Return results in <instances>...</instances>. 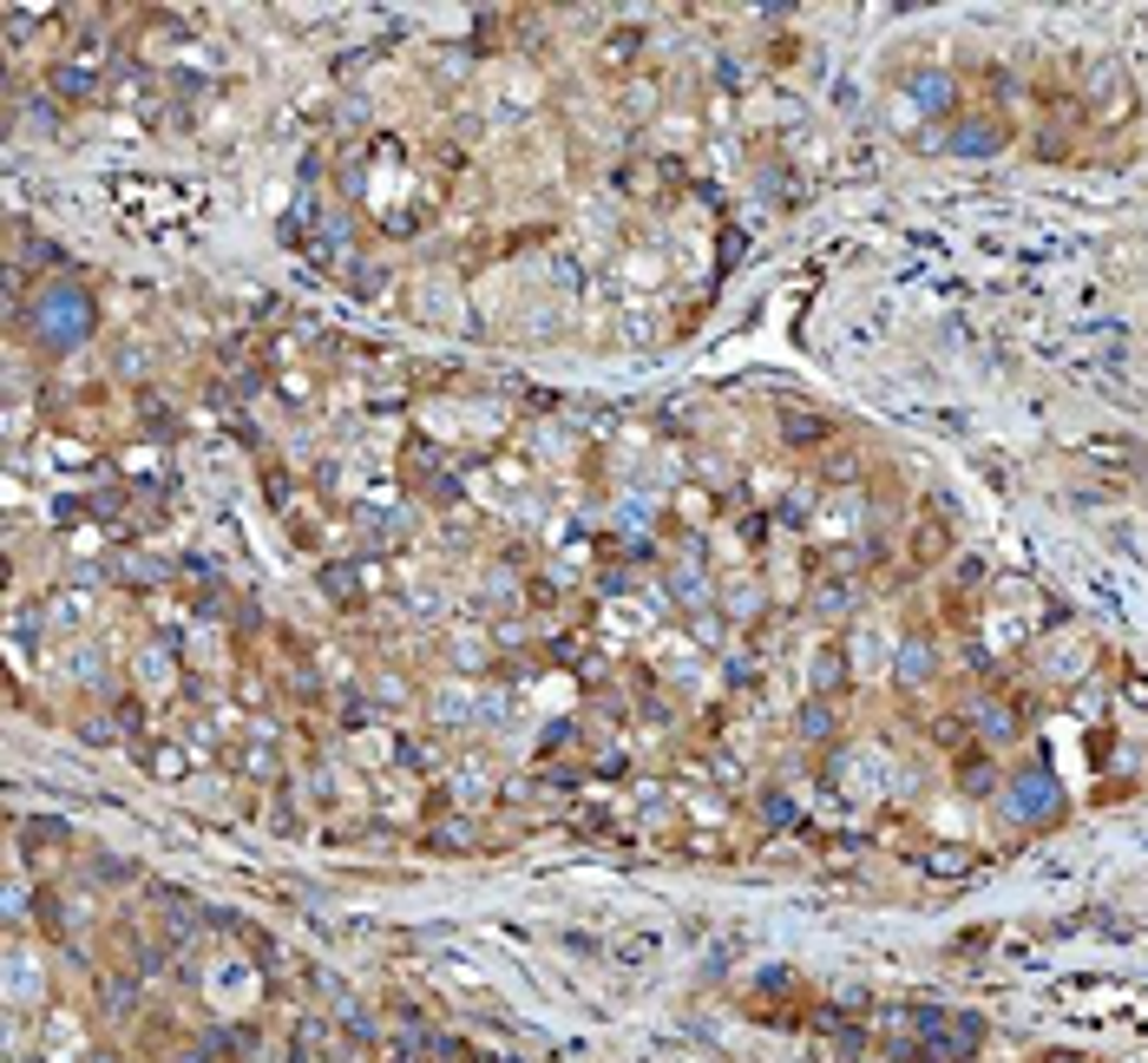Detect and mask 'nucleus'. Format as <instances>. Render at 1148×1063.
Segmentation results:
<instances>
[{
  "label": "nucleus",
  "mask_w": 1148,
  "mask_h": 1063,
  "mask_svg": "<svg viewBox=\"0 0 1148 1063\" xmlns=\"http://www.w3.org/2000/svg\"><path fill=\"white\" fill-rule=\"evenodd\" d=\"M801 728H807V735H828V728H834V716H828V709H820V703H814V709L801 716Z\"/></svg>",
  "instance_id": "10"
},
{
  "label": "nucleus",
  "mask_w": 1148,
  "mask_h": 1063,
  "mask_svg": "<svg viewBox=\"0 0 1148 1063\" xmlns=\"http://www.w3.org/2000/svg\"><path fill=\"white\" fill-rule=\"evenodd\" d=\"M998 138H1004L998 125H965V132H958V145H965V151H998Z\"/></svg>",
  "instance_id": "7"
},
{
  "label": "nucleus",
  "mask_w": 1148,
  "mask_h": 1063,
  "mask_svg": "<svg viewBox=\"0 0 1148 1063\" xmlns=\"http://www.w3.org/2000/svg\"><path fill=\"white\" fill-rule=\"evenodd\" d=\"M1011 814H1017V821H1050V814H1056V781L1030 768V775L1011 788Z\"/></svg>",
  "instance_id": "3"
},
{
  "label": "nucleus",
  "mask_w": 1148,
  "mask_h": 1063,
  "mask_svg": "<svg viewBox=\"0 0 1148 1063\" xmlns=\"http://www.w3.org/2000/svg\"><path fill=\"white\" fill-rule=\"evenodd\" d=\"M27 841H46V847H66L72 834H66L59 821H33V828H27Z\"/></svg>",
  "instance_id": "9"
},
{
  "label": "nucleus",
  "mask_w": 1148,
  "mask_h": 1063,
  "mask_svg": "<svg viewBox=\"0 0 1148 1063\" xmlns=\"http://www.w3.org/2000/svg\"><path fill=\"white\" fill-rule=\"evenodd\" d=\"M919 1031H926V1050H932L939 1063H952V1057H971V1050H978V1018H945V1011L932 1018V1011H926V1018H919Z\"/></svg>",
  "instance_id": "2"
},
{
  "label": "nucleus",
  "mask_w": 1148,
  "mask_h": 1063,
  "mask_svg": "<svg viewBox=\"0 0 1148 1063\" xmlns=\"http://www.w3.org/2000/svg\"><path fill=\"white\" fill-rule=\"evenodd\" d=\"M86 329H93V302H86V289L46 283V296H40V342H46V349H72Z\"/></svg>",
  "instance_id": "1"
},
{
  "label": "nucleus",
  "mask_w": 1148,
  "mask_h": 1063,
  "mask_svg": "<svg viewBox=\"0 0 1148 1063\" xmlns=\"http://www.w3.org/2000/svg\"><path fill=\"white\" fill-rule=\"evenodd\" d=\"M93 1063H119V1057H93Z\"/></svg>",
  "instance_id": "11"
},
{
  "label": "nucleus",
  "mask_w": 1148,
  "mask_h": 1063,
  "mask_svg": "<svg viewBox=\"0 0 1148 1063\" xmlns=\"http://www.w3.org/2000/svg\"><path fill=\"white\" fill-rule=\"evenodd\" d=\"M847 677V664H840V650H828V657L814 664V690H828V683H840Z\"/></svg>",
  "instance_id": "8"
},
{
  "label": "nucleus",
  "mask_w": 1148,
  "mask_h": 1063,
  "mask_svg": "<svg viewBox=\"0 0 1148 1063\" xmlns=\"http://www.w3.org/2000/svg\"><path fill=\"white\" fill-rule=\"evenodd\" d=\"M355 585H361V564H322V591L328 598H355Z\"/></svg>",
  "instance_id": "6"
},
{
  "label": "nucleus",
  "mask_w": 1148,
  "mask_h": 1063,
  "mask_svg": "<svg viewBox=\"0 0 1148 1063\" xmlns=\"http://www.w3.org/2000/svg\"><path fill=\"white\" fill-rule=\"evenodd\" d=\"M939 670V643L932 637H913L906 650H899V683H932Z\"/></svg>",
  "instance_id": "4"
},
{
  "label": "nucleus",
  "mask_w": 1148,
  "mask_h": 1063,
  "mask_svg": "<svg viewBox=\"0 0 1148 1063\" xmlns=\"http://www.w3.org/2000/svg\"><path fill=\"white\" fill-rule=\"evenodd\" d=\"M53 93H66V99H93V93H99V72H93L86 59H66V66H53Z\"/></svg>",
  "instance_id": "5"
}]
</instances>
